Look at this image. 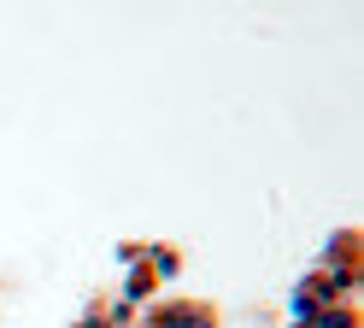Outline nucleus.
Segmentation results:
<instances>
[{
    "instance_id": "obj_2",
    "label": "nucleus",
    "mask_w": 364,
    "mask_h": 328,
    "mask_svg": "<svg viewBox=\"0 0 364 328\" xmlns=\"http://www.w3.org/2000/svg\"><path fill=\"white\" fill-rule=\"evenodd\" d=\"M300 328H358V322H353V311H341V305H323V311L300 317Z\"/></svg>"
},
{
    "instance_id": "obj_3",
    "label": "nucleus",
    "mask_w": 364,
    "mask_h": 328,
    "mask_svg": "<svg viewBox=\"0 0 364 328\" xmlns=\"http://www.w3.org/2000/svg\"><path fill=\"white\" fill-rule=\"evenodd\" d=\"M82 328H106V322H82Z\"/></svg>"
},
{
    "instance_id": "obj_1",
    "label": "nucleus",
    "mask_w": 364,
    "mask_h": 328,
    "mask_svg": "<svg viewBox=\"0 0 364 328\" xmlns=\"http://www.w3.org/2000/svg\"><path fill=\"white\" fill-rule=\"evenodd\" d=\"M153 328H212V311L206 305H165L153 317Z\"/></svg>"
}]
</instances>
